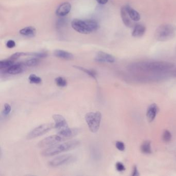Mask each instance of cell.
Listing matches in <instances>:
<instances>
[{
  "mask_svg": "<svg viewBox=\"0 0 176 176\" xmlns=\"http://www.w3.org/2000/svg\"><path fill=\"white\" fill-rule=\"evenodd\" d=\"M174 65L167 62H151L134 63L130 66L132 70L141 71H164L172 68Z\"/></svg>",
  "mask_w": 176,
  "mask_h": 176,
  "instance_id": "6da1fadb",
  "label": "cell"
},
{
  "mask_svg": "<svg viewBox=\"0 0 176 176\" xmlns=\"http://www.w3.org/2000/svg\"><path fill=\"white\" fill-rule=\"evenodd\" d=\"M79 141L77 140H70L63 143L58 144L44 149L41 152V154L46 157L55 156L63 152L74 149L79 146Z\"/></svg>",
  "mask_w": 176,
  "mask_h": 176,
  "instance_id": "7a4b0ae2",
  "label": "cell"
},
{
  "mask_svg": "<svg viewBox=\"0 0 176 176\" xmlns=\"http://www.w3.org/2000/svg\"><path fill=\"white\" fill-rule=\"evenodd\" d=\"M71 27L75 31L84 34H88L99 28V24L94 20H82L75 19L71 22Z\"/></svg>",
  "mask_w": 176,
  "mask_h": 176,
  "instance_id": "3957f363",
  "label": "cell"
},
{
  "mask_svg": "<svg viewBox=\"0 0 176 176\" xmlns=\"http://www.w3.org/2000/svg\"><path fill=\"white\" fill-rule=\"evenodd\" d=\"M176 28L170 24H164L159 26L155 32V38L159 41H170L174 37Z\"/></svg>",
  "mask_w": 176,
  "mask_h": 176,
  "instance_id": "277c9868",
  "label": "cell"
},
{
  "mask_svg": "<svg viewBox=\"0 0 176 176\" xmlns=\"http://www.w3.org/2000/svg\"><path fill=\"white\" fill-rule=\"evenodd\" d=\"M102 114L100 112L87 113L85 116V119L89 130L95 133L100 128L101 122Z\"/></svg>",
  "mask_w": 176,
  "mask_h": 176,
  "instance_id": "5b68a950",
  "label": "cell"
},
{
  "mask_svg": "<svg viewBox=\"0 0 176 176\" xmlns=\"http://www.w3.org/2000/svg\"><path fill=\"white\" fill-rule=\"evenodd\" d=\"M54 128V125L52 123H44L30 131L27 135L28 140H32L39 137L48 132Z\"/></svg>",
  "mask_w": 176,
  "mask_h": 176,
  "instance_id": "8992f818",
  "label": "cell"
},
{
  "mask_svg": "<svg viewBox=\"0 0 176 176\" xmlns=\"http://www.w3.org/2000/svg\"><path fill=\"white\" fill-rule=\"evenodd\" d=\"M64 140H66L65 139L58 134L53 135L45 137L42 140H41L38 144L37 146L40 148H49L60 143Z\"/></svg>",
  "mask_w": 176,
  "mask_h": 176,
  "instance_id": "52a82bcc",
  "label": "cell"
},
{
  "mask_svg": "<svg viewBox=\"0 0 176 176\" xmlns=\"http://www.w3.org/2000/svg\"><path fill=\"white\" fill-rule=\"evenodd\" d=\"M73 160V157L71 154H63L54 157L49 162L48 164L50 167H56L70 163Z\"/></svg>",
  "mask_w": 176,
  "mask_h": 176,
  "instance_id": "ba28073f",
  "label": "cell"
},
{
  "mask_svg": "<svg viewBox=\"0 0 176 176\" xmlns=\"http://www.w3.org/2000/svg\"><path fill=\"white\" fill-rule=\"evenodd\" d=\"M53 119L55 122L54 128L57 132L69 128L65 118L60 114H55L53 115Z\"/></svg>",
  "mask_w": 176,
  "mask_h": 176,
  "instance_id": "9c48e42d",
  "label": "cell"
},
{
  "mask_svg": "<svg viewBox=\"0 0 176 176\" xmlns=\"http://www.w3.org/2000/svg\"><path fill=\"white\" fill-rule=\"evenodd\" d=\"M95 61L98 62L113 63L115 62V58L109 54L100 51L96 55Z\"/></svg>",
  "mask_w": 176,
  "mask_h": 176,
  "instance_id": "30bf717a",
  "label": "cell"
},
{
  "mask_svg": "<svg viewBox=\"0 0 176 176\" xmlns=\"http://www.w3.org/2000/svg\"><path fill=\"white\" fill-rule=\"evenodd\" d=\"M120 15H121V17H122V22L126 27L128 28H132L135 25V24H134L135 22L131 19V18L130 17L125 6L122 7L121 9Z\"/></svg>",
  "mask_w": 176,
  "mask_h": 176,
  "instance_id": "8fae6325",
  "label": "cell"
},
{
  "mask_svg": "<svg viewBox=\"0 0 176 176\" xmlns=\"http://www.w3.org/2000/svg\"><path fill=\"white\" fill-rule=\"evenodd\" d=\"M71 9V5L69 3L65 2L62 4L58 7L56 11V14L59 17H64L68 14Z\"/></svg>",
  "mask_w": 176,
  "mask_h": 176,
  "instance_id": "7c38bea8",
  "label": "cell"
},
{
  "mask_svg": "<svg viewBox=\"0 0 176 176\" xmlns=\"http://www.w3.org/2000/svg\"><path fill=\"white\" fill-rule=\"evenodd\" d=\"M78 130L75 128H66L65 129L62 130L61 131L58 132V134L62 136L63 138L65 139H71L74 137L78 134Z\"/></svg>",
  "mask_w": 176,
  "mask_h": 176,
  "instance_id": "4fadbf2b",
  "label": "cell"
},
{
  "mask_svg": "<svg viewBox=\"0 0 176 176\" xmlns=\"http://www.w3.org/2000/svg\"><path fill=\"white\" fill-rule=\"evenodd\" d=\"M24 64L23 63H17L11 66L9 68L7 69L5 72L8 74L11 75H16L22 73L24 71Z\"/></svg>",
  "mask_w": 176,
  "mask_h": 176,
  "instance_id": "5bb4252c",
  "label": "cell"
},
{
  "mask_svg": "<svg viewBox=\"0 0 176 176\" xmlns=\"http://www.w3.org/2000/svg\"><path fill=\"white\" fill-rule=\"evenodd\" d=\"M159 111V108L157 105L155 103H153L148 107L147 112V118L148 121L152 122L154 120Z\"/></svg>",
  "mask_w": 176,
  "mask_h": 176,
  "instance_id": "9a60e30c",
  "label": "cell"
},
{
  "mask_svg": "<svg viewBox=\"0 0 176 176\" xmlns=\"http://www.w3.org/2000/svg\"><path fill=\"white\" fill-rule=\"evenodd\" d=\"M146 31V27L142 24H136L132 32V35L134 37H141L145 34Z\"/></svg>",
  "mask_w": 176,
  "mask_h": 176,
  "instance_id": "2e32d148",
  "label": "cell"
},
{
  "mask_svg": "<svg viewBox=\"0 0 176 176\" xmlns=\"http://www.w3.org/2000/svg\"><path fill=\"white\" fill-rule=\"evenodd\" d=\"M54 55L57 58L65 60H71L73 58L72 53L64 50H55L54 52Z\"/></svg>",
  "mask_w": 176,
  "mask_h": 176,
  "instance_id": "e0dca14e",
  "label": "cell"
},
{
  "mask_svg": "<svg viewBox=\"0 0 176 176\" xmlns=\"http://www.w3.org/2000/svg\"><path fill=\"white\" fill-rule=\"evenodd\" d=\"M126 8L127 11L128 12V14L129 15L130 17L134 22H137L140 20V16L139 12L133 8L132 7L129 5H126L125 6Z\"/></svg>",
  "mask_w": 176,
  "mask_h": 176,
  "instance_id": "ac0fdd59",
  "label": "cell"
},
{
  "mask_svg": "<svg viewBox=\"0 0 176 176\" xmlns=\"http://www.w3.org/2000/svg\"><path fill=\"white\" fill-rule=\"evenodd\" d=\"M19 33L23 36L28 37H33L36 35V30L33 27H25L20 30Z\"/></svg>",
  "mask_w": 176,
  "mask_h": 176,
  "instance_id": "d6986e66",
  "label": "cell"
},
{
  "mask_svg": "<svg viewBox=\"0 0 176 176\" xmlns=\"http://www.w3.org/2000/svg\"><path fill=\"white\" fill-rule=\"evenodd\" d=\"M73 67L77 69H79V70H81L82 71L84 72L88 75L89 76H91L92 78H93L94 79H95L96 82H97V73H96V72L95 70H92H92L88 69L85 68H84V67L78 66H74Z\"/></svg>",
  "mask_w": 176,
  "mask_h": 176,
  "instance_id": "ffe728a7",
  "label": "cell"
},
{
  "mask_svg": "<svg viewBox=\"0 0 176 176\" xmlns=\"http://www.w3.org/2000/svg\"><path fill=\"white\" fill-rule=\"evenodd\" d=\"M14 64V61L11 59L10 58L9 59L2 60L0 61V69L1 70H5V71L7 69Z\"/></svg>",
  "mask_w": 176,
  "mask_h": 176,
  "instance_id": "44dd1931",
  "label": "cell"
},
{
  "mask_svg": "<svg viewBox=\"0 0 176 176\" xmlns=\"http://www.w3.org/2000/svg\"><path fill=\"white\" fill-rule=\"evenodd\" d=\"M141 151L142 152L145 154H150L151 153V144L149 141H145L142 144L141 147Z\"/></svg>",
  "mask_w": 176,
  "mask_h": 176,
  "instance_id": "7402d4cb",
  "label": "cell"
},
{
  "mask_svg": "<svg viewBox=\"0 0 176 176\" xmlns=\"http://www.w3.org/2000/svg\"><path fill=\"white\" fill-rule=\"evenodd\" d=\"M28 81L31 84H40L42 83V79L35 74H31L28 76Z\"/></svg>",
  "mask_w": 176,
  "mask_h": 176,
  "instance_id": "603a6c76",
  "label": "cell"
},
{
  "mask_svg": "<svg viewBox=\"0 0 176 176\" xmlns=\"http://www.w3.org/2000/svg\"><path fill=\"white\" fill-rule=\"evenodd\" d=\"M55 82L58 87H64L67 85V80L62 76H58L55 78Z\"/></svg>",
  "mask_w": 176,
  "mask_h": 176,
  "instance_id": "cb8c5ba5",
  "label": "cell"
},
{
  "mask_svg": "<svg viewBox=\"0 0 176 176\" xmlns=\"http://www.w3.org/2000/svg\"><path fill=\"white\" fill-rule=\"evenodd\" d=\"M39 58H34L28 59L24 62L25 66H28V67H34L35 66L39 64Z\"/></svg>",
  "mask_w": 176,
  "mask_h": 176,
  "instance_id": "d4e9b609",
  "label": "cell"
},
{
  "mask_svg": "<svg viewBox=\"0 0 176 176\" xmlns=\"http://www.w3.org/2000/svg\"><path fill=\"white\" fill-rule=\"evenodd\" d=\"M26 55H30V56H34L35 58H42L47 57V53L45 52H34V53H26Z\"/></svg>",
  "mask_w": 176,
  "mask_h": 176,
  "instance_id": "484cf974",
  "label": "cell"
},
{
  "mask_svg": "<svg viewBox=\"0 0 176 176\" xmlns=\"http://www.w3.org/2000/svg\"><path fill=\"white\" fill-rule=\"evenodd\" d=\"M11 107L8 103H5L4 105V109L2 111V114L4 116H7L11 112Z\"/></svg>",
  "mask_w": 176,
  "mask_h": 176,
  "instance_id": "4316f807",
  "label": "cell"
},
{
  "mask_svg": "<svg viewBox=\"0 0 176 176\" xmlns=\"http://www.w3.org/2000/svg\"><path fill=\"white\" fill-rule=\"evenodd\" d=\"M171 139V134L170 131L165 130L163 134V140L165 142H170Z\"/></svg>",
  "mask_w": 176,
  "mask_h": 176,
  "instance_id": "83f0119b",
  "label": "cell"
},
{
  "mask_svg": "<svg viewBox=\"0 0 176 176\" xmlns=\"http://www.w3.org/2000/svg\"><path fill=\"white\" fill-rule=\"evenodd\" d=\"M22 56H25V53L24 52H17L14 53L10 57V58L12 59L13 61H15L16 59H18Z\"/></svg>",
  "mask_w": 176,
  "mask_h": 176,
  "instance_id": "f1b7e54d",
  "label": "cell"
},
{
  "mask_svg": "<svg viewBox=\"0 0 176 176\" xmlns=\"http://www.w3.org/2000/svg\"><path fill=\"white\" fill-rule=\"evenodd\" d=\"M116 147L120 151H124L125 149V145L123 142L117 141L116 142Z\"/></svg>",
  "mask_w": 176,
  "mask_h": 176,
  "instance_id": "f546056e",
  "label": "cell"
},
{
  "mask_svg": "<svg viewBox=\"0 0 176 176\" xmlns=\"http://www.w3.org/2000/svg\"><path fill=\"white\" fill-rule=\"evenodd\" d=\"M116 168L117 171H119V172L125 171L126 170L125 166L123 164L119 162H117V163L116 164Z\"/></svg>",
  "mask_w": 176,
  "mask_h": 176,
  "instance_id": "4dcf8cb0",
  "label": "cell"
},
{
  "mask_svg": "<svg viewBox=\"0 0 176 176\" xmlns=\"http://www.w3.org/2000/svg\"><path fill=\"white\" fill-rule=\"evenodd\" d=\"M6 45L8 48H13L16 46V42H15V41H13V40H9L7 41Z\"/></svg>",
  "mask_w": 176,
  "mask_h": 176,
  "instance_id": "1f68e13d",
  "label": "cell"
},
{
  "mask_svg": "<svg viewBox=\"0 0 176 176\" xmlns=\"http://www.w3.org/2000/svg\"><path fill=\"white\" fill-rule=\"evenodd\" d=\"M133 176H139V173L138 170H137V167L136 166H134L133 169L132 174Z\"/></svg>",
  "mask_w": 176,
  "mask_h": 176,
  "instance_id": "d6a6232c",
  "label": "cell"
},
{
  "mask_svg": "<svg viewBox=\"0 0 176 176\" xmlns=\"http://www.w3.org/2000/svg\"><path fill=\"white\" fill-rule=\"evenodd\" d=\"M96 1L98 3L103 5V4H105L107 3L109 0H96Z\"/></svg>",
  "mask_w": 176,
  "mask_h": 176,
  "instance_id": "836d02e7",
  "label": "cell"
}]
</instances>
